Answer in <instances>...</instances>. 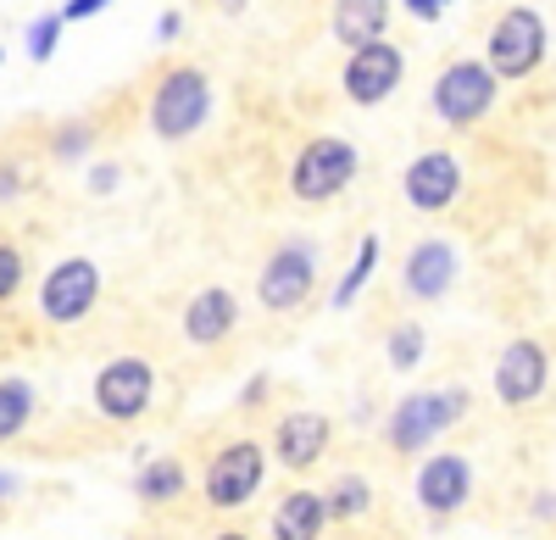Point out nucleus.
<instances>
[{
  "label": "nucleus",
  "instance_id": "1",
  "mask_svg": "<svg viewBox=\"0 0 556 540\" xmlns=\"http://www.w3.org/2000/svg\"><path fill=\"white\" fill-rule=\"evenodd\" d=\"M462 413H468V390H417L390 413V445L395 452H424Z\"/></svg>",
  "mask_w": 556,
  "mask_h": 540
},
{
  "label": "nucleus",
  "instance_id": "2",
  "mask_svg": "<svg viewBox=\"0 0 556 540\" xmlns=\"http://www.w3.org/2000/svg\"><path fill=\"white\" fill-rule=\"evenodd\" d=\"M212 112V84L195 67H173L151 96V128L162 140H190Z\"/></svg>",
  "mask_w": 556,
  "mask_h": 540
},
{
  "label": "nucleus",
  "instance_id": "3",
  "mask_svg": "<svg viewBox=\"0 0 556 540\" xmlns=\"http://www.w3.org/2000/svg\"><path fill=\"white\" fill-rule=\"evenodd\" d=\"M540 56H545V23H540V12L513 7L495 23V34H490V62L484 67L495 78H529L540 67Z\"/></svg>",
  "mask_w": 556,
  "mask_h": 540
},
{
  "label": "nucleus",
  "instance_id": "4",
  "mask_svg": "<svg viewBox=\"0 0 556 540\" xmlns=\"http://www.w3.org/2000/svg\"><path fill=\"white\" fill-rule=\"evenodd\" d=\"M96 296H101V267L89 262V256H67V262H56L51 274H45L39 312L51 324H78L84 312L96 306Z\"/></svg>",
  "mask_w": 556,
  "mask_h": 540
},
{
  "label": "nucleus",
  "instance_id": "5",
  "mask_svg": "<svg viewBox=\"0 0 556 540\" xmlns=\"http://www.w3.org/2000/svg\"><path fill=\"white\" fill-rule=\"evenodd\" d=\"M495 106V73L484 62H451L434 84V112L456 128L479 123L484 112Z\"/></svg>",
  "mask_w": 556,
  "mask_h": 540
},
{
  "label": "nucleus",
  "instance_id": "6",
  "mask_svg": "<svg viewBox=\"0 0 556 540\" xmlns=\"http://www.w3.org/2000/svg\"><path fill=\"white\" fill-rule=\"evenodd\" d=\"M262 468H267V457H262V445L256 440H235V445H223V452L212 457V468H206V502L212 507H245L256 490H262Z\"/></svg>",
  "mask_w": 556,
  "mask_h": 540
},
{
  "label": "nucleus",
  "instance_id": "7",
  "mask_svg": "<svg viewBox=\"0 0 556 540\" xmlns=\"http://www.w3.org/2000/svg\"><path fill=\"white\" fill-rule=\"evenodd\" d=\"M356 178V146L351 140H312L290 173V190L301 201H329L340 196L345 185Z\"/></svg>",
  "mask_w": 556,
  "mask_h": 540
},
{
  "label": "nucleus",
  "instance_id": "8",
  "mask_svg": "<svg viewBox=\"0 0 556 540\" xmlns=\"http://www.w3.org/2000/svg\"><path fill=\"white\" fill-rule=\"evenodd\" d=\"M151 390H156V374L151 363H139V356H117L96 374V413L112 418V424H128L151 407Z\"/></svg>",
  "mask_w": 556,
  "mask_h": 540
},
{
  "label": "nucleus",
  "instance_id": "9",
  "mask_svg": "<svg viewBox=\"0 0 556 540\" xmlns=\"http://www.w3.org/2000/svg\"><path fill=\"white\" fill-rule=\"evenodd\" d=\"M401 73H406V56L395 51V45H384V34H379V39L356 45V56L345 62V96L356 106H379L401 84Z\"/></svg>",
  "mask_w": 556,
  "mask_h": 540
},
{
  "label": "nucleus",
  "instance_id": "10",
  "mask_svg": "<svg viewBox=\"0 0 556 540\" xmlns=\"http://www.w3.org/2000/svg\"><path fill=\"white\" fill-rule=\"evenodd\" d=\"M462 190V167L451 151H424L412 167H406V201L417 212H445Z\"/></svg>",
  "mask_w": 556,
  "mask_h": 540
},
{
  "label": "nucleus",
  "instance_id": "11",
  "mask_svg": "<svg viewBox=\"0 0 556 540\" xmlns=\"http://www.w3.org/2000/svg\"><path fill=\"white\" fill-rule=\"evenodd\" d=\"M312 285H317L312 251L290 246V251H278V256L262 267V306H273V312H290V306H301V301L312 296Z\"/></svg>",
  "mask_w": 556,
  "mask_h": 540
},
{
  "label": "nucleus",
  "instance_id": "12",
  "mask_svg": "<svg viewBox=\"0 0 556 540\" xmlns=\"http://www.w3.org/2000/svg\"><path fill=\"white\" fill-rule=\"evenodd\" d=\"M468 497H473V468H468V457H451V452H445V457L424 463V474H417V502H424L434 518L468 507Z\"/></svg>",
  "mask_w": 556,
  "mask_h": 540
},
{
  "label": "nucleus",
  "instance_id": "13",
  "mask_svg": "<svg viewBox=\"0 0 556 540\" xmlns=\"http://www.w3.org/2000/svg\"><path fill=\"white\" fill-rule=\"evenodd\" d=\"M545 390V351L534 340H518L501 351L495 363V395L506 401V407H523V401H534Z\"/></svg>",
  "mask_w": 556,
  "mask_h": 540
},
{
  "label": "nucleus",
  "instance_id": "14",
  "mask_svg": "<svg viewBox=\"0 0 556 540\" xmlns=\"http://www.w3.org/2000/svg\"><path fill=\"white\" fill-rule=\"evenodd\" d=\"M273 445H278V463L285 468H312L323 452H329V418L323 413H290L285 424H278Z\"/></svg>",
  "mask_w": 556,
  "mask_h": 540
},
{
  "label": "nucleus",
  "instance_id": "15",
  "mask_svg": "<svg viewBox=\"0 0 556 540\" xmlns=\"http://www.w3.org/2000/svg\"><path fill=\"white\" fill-rule=\"evenodd\" d=\"M456 279V251L445 240H424L412 256H406V290L417 301H440Z\"/></svg>",
  "mask_w": 556,
  "mask_h": 540
},
{
  "label": "nucleus",
  "instance_id": "16",
  "mask_svg": "<svg viewBox=\"0 0 556 540\" xmlns=\"http://www.w3.org/2000/svg\"><path fill=\"white\" fill-rule=\"evenodd\" d=\"M240 324V301L228 290H201L190 301V312H184V335H190L195 346H217L228 340V329Z\"/></svg>",
  "mask_w": 556,
  "mask_h": 540
},
{
  "label": "nucleus",
  "instance_id": "17",
  "mask_svg": "<svg viewBox=\"0 0 556 540\" xmlns=\"http://www.w3.org/2000/svg\"><path fill=\"white\" fill-rule=\"evenodd\" d=\"M329 513H323V497L317 490H290L273 513V540H317Z\"/></svg>",
  "mask_w": 556,
  "mask_h": 540
},
{
  "label": "nucleus",
  "instance_id": "18",
  "mask_svg": "<svg viewBox=\"0 0 556 540\" xmlns=\"http://www.w3.org/2000/svg\"><path fill=\"white\" fill-rule=\"evenodd\" d=\"M384 23H390V0H340V7H334V34H340V45L379 39Z\"/></svg>",
  "mask_w": 556,
  "mask_h": 540
},
{
  "label": "nucleus",
  "instance_id": "19",
  "mask_svg": "<svg viewBox=\"0 0 556 540\" xmlns=\"http://www.w3.org/2000/svg\"><path fill=\"white\" fill-rule=\"evenodd\" d=\"M134 490H139V502H173L178 490H184V463H173V457H162V463H151V468H139V479H134Z\"/></svg>",
  "mask_w": 556,
  "mask_h": 540
},
{
  "label": "nucleus",
  "instance_id": "20",
  "mask_svg": "<svg viewBox=\"0 0 556 540\" xmlns=\"http://www.w3.org/2000/svg\"><path fill=\"white\" fill-rule=\"evenodd\" d=\"M28 418H34V390L23 379H0V440L23 435Z\"/></svg>",
  "mask_w": 556,
  "mask_h": 540
},
{
  "label": "nucleus",
  "instance_id": "21",
  "mask_svg": "<svg viewBox=\"0 0 556 540\" xmlns=\"http://www.w3.org/2000/svg\"><path fill=\"white\" fill-rule=\"evenodd\" d=\"M329 490H334V497L323 502V513H329V518H362V513H367V502H374V490H367V479H356V474L334 479Z\"/></svg>",
  "mask_w": 556,
  "mask_h": 540
},
{
  "label": "nucleus",
  "instance_id": "22",
  "mask_svg": "<svg viewBox=\"0 0 556 540\" xmlns=\"http://www.w3.org/2000/svg\"><path fill=\"white\" fill-rule=\"evenodd\" d=\"M374 262H379V240L367 235V240H362V251H356V267H351V274L340 279V290H334V306H351V301L362 296L367 274H374Z\"/></svg>",
  "mask_w": 556,
  "mask_h": 540
},
{
  "label": "nucleus",
  "instance_id": "23",
  "mask_svg": "<svg viewBox=\"0 0 556 540\" xmlns=\"http://www.w3.org/2000/svg\"><path fill=\"white\" fill-rule=\"evenodd\" d=\"M390 363H395L401 374L424 363V329H417V324H401V329L390 335Z\"/></svg>",
  "mask_w": 556,
  "mask_h": 540
},
{
  "label": "nucleus",
  "instance_id": "24",
  "mask_svg": "<svg viewBox=\"0 0 556 540\" xmlns=\"http://www.w3.org/2000/svg\"><path fill=\"white\" fill-rule=\"evenodd\" d=\"M56 39H62V12L56 17H34L28 23V56L34 62H51L56 56Z\"/></svg>",
  "mask_w": 556,
  "mask_h": 540
},
{
  "label": "nucleus",
  "instance_id": "25",
  "mask_svg": "<svg viewBox=\"0 0 556 540\" xmlns=\"http://www.w3.org/2000/svg\"><path fill=\"white\" fill-rule=\"evenodd\" d=\"M23 285V251L17 246H0V301H12Z\"/></svg>",
  "mask_w": 556,
  "mask_h": 540
},
{
  "label": "nucleus",
  "instance_id": "26",
  "mask_svg": "<svg viewBox=\"0 0 556 540\" xmlns=\"http://www.w3.org/2000/svg\"><path fill=\"white\" fill-rule=\"evenodd\" d=\"M89 140H96V128H89V123H67V128L56 134V156H84Z\"/></svg>",
  "mask_w": 556,
  "mask_h": 540
},
{
  "label": "nucleus",
  "instance_id": "27",
  "mask_svg": "<svg viewBox=\"0 0 556 540\" xmlns=\"http://www.w3.org/2000/svg\"><path fill=\"white\" fill-rule=\"evenodd\" d=\"M106 7V0H67V7H62V23H84V17H96Z\"/></svg>",
  "mask_w": 556,
  "mask_h": 540
},
{
  "label": "nucleus",
  "instance_id": "28",
  "mask_svg": "<svg viewBox=\"0 0 556 540\" xmlns=\"http://www.w3.org/2000/svg\"><path fill=\"white\" fill-rule=\"evenodd\" d=\"M406 12H412V17H440L445 0H406Z\"/></svg>",
  "mask_w": 556,
  "mask_h": 540
},
{
  "label": "nucleus",
  "instance_id": "29",
  "mask_svg": "<svg viewBox=\"0 0 556 540\" xmlns=\"http://www.w3.org/2000/svg\"><path fill=\"white\" fill-rule=\"evenodd\" d=\"M117 185V167H96V178H89V190H96V196H106Z\"/></svg>",
  "mask_w": 556,
  "mask_h": 540
},
{
  "label": "nucleus",
  "instance_id": "30",
  "mask_svg": "<svg viewBox=\"0 0 556 540\" xmlns=\"http://www.w3.org/2000/svg\"><path fill=\"white\" fill-rule=\"evenodd\" d=\"M178 28H184V17H178V12H167V17H162V23H156V34H162V39H173V34H178Z\"/></svg>",
  "mask_w": 556,
  "mask_h": 540
},
{
  "label": "nucleus",
  "instance_id": "31",
  "mask_svg": "<svg viewBox=\"0 0 556 540\" xmlns=\"http://www.w3.org/2000/svg\"><path fill=\"white\" fill-rule=\"evenodd\" d=\"M12 190H17V173L7 167V173H0V196H12Z\"/></svg>",
  "mask_w": 556,
  "mask_h": 540
},
{
  "label": "nucleus",
  "instance_id": "32",
  "mask_svg": "<svg viewBox=\"0 0 556 540\" xmlns=\"http://www.w3.org/2000/svg\"><path fill=\"white\" fill-rule=\"evenodd\" d=\"M12 490H17V479H12V474H0V497H12Z\"/></svg>",
  "mask_w": 556,
  "mask_h": 540
},
{
  "label": "nucleus",
  "instance_id": "33",
  "mask_svg": "<svg viewBox=\"0 0 556 540\" xmlns=\"http://www.w3.org/2000/svg\"><path fill=\"white\" fill-rule=\"evenodd\" d=\"M212 540H251V535H240V529H223V535H212Z\"/></svg>",
  "mask_w": 556,
  "mask_h": 540
},
{
  "label": "nucleus",
  "instance_id": "34",
  "mask_svg": "<svg viewBox=\"0 0 556 540\" xmlns=\"http://www.w3.org/2000/svg\"><path fill=\"white\" fill-rule=\"evenodd\" d=\"M223 7H228V12H240V7H245V0H223Z\"/></svg>",
  "mask_w": 556,
  "mask_h": 540
}]
</instances>
